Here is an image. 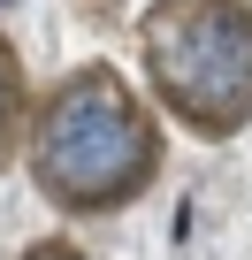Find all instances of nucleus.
<instances>
[{"label": "nucleus", "instance_id": "1", "mask_svg": "<svg viewBox=\"0 0 252 260\" xmlns=\"http://www.w3.org/2000/svg\"><path fill=\"white\" fill-rule=\"evenodd\" d=\"M31 184L61 214H115L161 176V130L107 61L69 69L31 115Z\"/></svg>", "mask_w": 252, "mask_h": 260}, {"label": "nucleus", "instance_id": "2", "mask_svg": "<svg viewBox=\"0 0 252 260\" xmlns=\"http://www.w3.org/2000/svg\"><path fill=\"white\" fill-rule=\"evenodd\" d=\"M138 54L153 100L184 130L229 138L252 122V0H153Z\"/></svg>", "mask_w": 252, "mask_h": 260}, {"label": "nucleus", "instance_id": "3", "mask_svg": "<svg viewBox=\"0 0 252 260\" xmlns=\"http://www.w3.org/2000/svg\"><path fill=\"white\" fill-rule=\"evenodd\" d=\"M16 146H31V100H23V61L0 39V169L16 161Z\"/></svg>", "mask_w": 252, "mask_h": 260}, {"label": "nucleus", "instance_id": "4", "mask_svg": "<svg viewBox=\"0 0 252 260\" xmlns=\"http://www.w3.org/2000/svg\"><path fill=\"white\" fill-rule=\"evenodd\" d=\"M23 260H92V252L69 245V237H39V245H23Z\"/></svg>", "mask_w": 252, "mask_h": 260}]
</instances>
